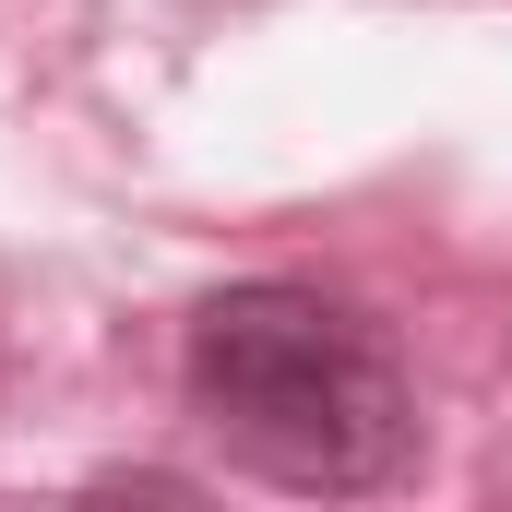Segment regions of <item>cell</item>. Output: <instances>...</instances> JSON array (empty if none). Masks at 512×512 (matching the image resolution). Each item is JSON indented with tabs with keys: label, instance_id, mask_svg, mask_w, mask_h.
<instances>
[{
	"label": "cell",
	"instance_id": "6da1fadb",
	"mask_svg": "<svg viewBox=\"0 0 512 512\" xmlns=\"http://www.w3.org/2000/svg\"><path fill=\"white\" fill-rule=\"evenodd\" d=\"M179 382L203 405V429L227 441V465L262 477V489H298V501L382 489L417 441V405H405L382 322L322 298V286H286V274L215 286L191 310Z\"/></svg>",
	"mask_w": 512,
	"mask_h": 512
}]
</instances>
